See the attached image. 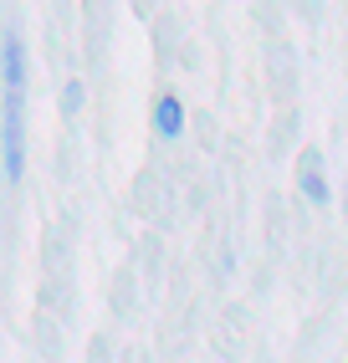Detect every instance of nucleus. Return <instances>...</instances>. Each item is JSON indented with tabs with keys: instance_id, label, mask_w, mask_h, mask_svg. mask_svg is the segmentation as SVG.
Listing matches in <instances>:
<instances>
[{
	"instance_id": "obj_1",
	"label": "nucleus",
	"mask_w": 348,
	"mask_h": 363,
	"mask_svg": "<svg viewBox=\"0 0 348 363\" xmlns=\"http://www.w3.org/2000/svg\"><path fill=\"white\" fill-rule=\"evenodd\" d=\"M0 82H6L0 164H6V179H21V169H26V46L16 31H6V41H0Z\"/></svg>"
},
{
	"instance_id": "obj_2",
	"label": "nucleus",
	"mask_w": 348,
	"mask_h": 363,
	"mask_svg": "<svg viewBox=\"0 0 348 363\" xmlns=\"http://www.w3.org/2000/svg\"><path fill=\"white\" fill-rule=\"evenodd\" d=\"M154 133H159V138H180V133H185V108H180L174 92H164V98L154 103Z\"/></svg>"
},
{
	"instance_id": "obj_3",
	"label": "nucleus",
	"mask_w": 348,
	"mask_h": 363,
	"mask_svg": "<svg viewBox=\"0 0 348 363\" xmlns=\"http://www.w3.org/2000/svg\"><path fill=\"white\" fill-rule=\"evenodd\" d=\"M303 195H308L312 205L328 200V189H322V174H317V154H308V164H303Z\"/></svg>"
},
{
	"instance_id": "obj_4",
	"label": "nucleus",
	"mask_w": 348,
	"mask_h": 363,
	"mask_svg": "<svg viewBox=\"0 0 348 363\" xmlns=\"http://www.w3.org/2000/svg\"><path fill=\"white\" fill-rule=\"evenodd\" d=\"M77 103H82V82H72L67 87V113H77Z\"/></svg>"
}]
</instances>
